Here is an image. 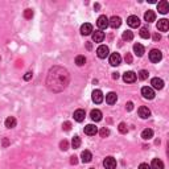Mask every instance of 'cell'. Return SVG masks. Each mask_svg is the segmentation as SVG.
I'll return each mask as SVG.
<instances>
[{
  "label": "cell",
  "mask_w": 169,
  "mask_h": 169,
  "mask_svg": "<svg viewBox=\"0 0 169 169\" xmlns=\"http://www.w3.org/2000/svg\"><path fill=\"white\" fill-rule=\"evenodd\" d=\"M68 83H69V73L66 69L61 68V66H54V68L49 70L46 84L52 91L60 92L68 86Z\"/></svg>",
  "instance_id": "1"
},
{
  "label": "cell",
  "mask_w": 169,
  "mask_h": 169,
  "mask_svg": "<svg viewBox=\"0 0 169 169\" xmlns=\"http://www.w3.org/2000/svg\"><path fill=\"white\" fill-rule=\"evenodd\" d=\"M163 60V53L159 50V49H152L149 52V61L153 62V64H157Z\"/></svg>",
  "instance_id": "2"
},
{
  "label": "cell",
  "mask_w": 169,
  "mask_h": 169,
  "mask_svg": "<svg viewBox=\"0 0 169 169\" xmlns=\"http://www.w3.org/2000/svg\"><path fill=\"white\" fill-rule=\"evenodd\" d=\"M96 25H98V28H99L100 30L107 29V26H108V17L106 16V15L99 16V17H98V20H96Z\"/></svg>",
  "instance_id": "3"
},
{
  "label": "cell",
  "mask_w": 169,
  "mask_h": 169,
  "mask_svg": "<svg viewBox=\"0 0 169 169\" xmlns=\"http://www.w3.org/2000/svg\"><path fill=\"white\" fill-rule=\"evenodd\" d=\"M141 95H143L145 99H153L155 98V91L152 87H148V86H144L141 88Z\"/></svg>",
  "instance_id": "4"
},
{
  "label": "cell",
  "mask_w": 169,
  "mask_h": 169,
  "mask_svg": "<svg viewBox=\"0 0 169 169\" xmlns=\"http://www.w3.org/2000/svg\"><path fill=\"white\" fill-rule=\"evenodd\" d=\"M108 53H110V49L108 46H106V45H100L99 48L96 49V56L99 57V58H106V57L108 56Z\"/></svg>",
  "instance_id": "5"
},
{
  "label": "cell",
  "mask_w": 169,
  "mask_h": 169,
  "mask_svg": "<svg viewBox=\"0 0 169 169\" xmlns=\"http://www.w3.org/2000/svg\"><path fill=\"white\" fill-rule=\"evenodd\" d=\"M91 99L96 104L102 103V102H103V92H102L100 90H94L92 91V94H91Z\"/></svg>",
  "instance_id": "6"
},
{
  "label": "cell",
  "mask_w": 169,
  "mask_h": 169,
  "mask_svg": "<svg viewBox=\"0 0 169 169\" xmlns=\"http://www.w3.org/2000/svg\"><path fill=\"white\" fill-rule=\"evenodd\" d=\"M108 25L111 26L112 29H116L122 25V19L119 16H112L111 19H108Z\"/></svg>",
  "instance_id": "7"
},
{
  "label": "cell",
  "mask_w": 169,
  "mask_h": 169,
  "mask_svg": "<svg viewBox=\"0 0 169 169\" xmlns=\"http://www.w3.org/2000/svg\"><path fill=\"white\" fill-rule=\"evenodd\" d=\"M157 11L160 13H163V15H165V13L169 12V3L167 0H161V2H159L157 4Z\"/></svg>",
  "instance_id": "8"
},
{
  "label": "cell",
  "mask_w": 169,
  "mask_h": 169,
  "mask_svg": "<svg viewBox=\"0 0 169 169\" xmlns=\"http://www.w3.org/2000/svg\"><path fill=\"white\" fill-rule=\"evenodd\" d=\"M103 165H104L106 169H115V168H116V160H115L114 157L108 156V157L104 159Z\"/></svg>",
  "instance_id": "9"
},
{
  "label": "cell",
  "mask_w": 169,
  "mask_h": 169,
  "mask_svg": "<svg viewBox=\"0 0 169 169\" xmlns=\"http://www.w3.org/2000/svg\"><path fill=\"white\" fill-rule=\"evenodd\" d=\"M136 74L133 73V72H126L123 74V81L126 82V83H133L136 81Z\"/></svg>",
  "instance_id": "10"
},
{
  "label": "cell",
  "mask_w": 169,
  "mask_h": 169,
  "mask_svg": "<svg viewBox=\"0 0 169 169\" xmlns=\"http://www.w3.org/2000/svg\"><path fill=\"white\" fill-rule=\"evenodd\" d=\"M120 62H122V56L119 54V53H112V54H110V64L112 66L120 65Z\"/></svg>",
  "instance_id": "11"
},
{
  "label": "cell",
  "mask_w": 169,
  "mask_h": 169,
  "mask_svg": "<svg viewBox=\"0 0 169 169\" xmlns=\"http://www.w3.org/2000/svg\"><path fill=\"white\" fill-rule=\"evenodd\" d=\"M127 24L131 26V28H137V26L140 25V19L137 16H135V15H132V16H130L127 19Z\"/></svg>",
  "instance_id": "12"
},
{
  "label": "cell",
  "mask_w": 169,
  "mask_h": 169,
  "mask_svg": "<svg viewBox=\"0 0 169 169\" xmlns=\"http://www.w3.org/2000/svg\"><path fill=\"white\" fill-rule=\"evenodd\" d=\"M94 30H92V25L90 23H84L82 24L81 26V33L83 34V36H88V34H91Z\"/></svg>",
  "instance_id": "13"
},
{
  "label": "cell",
  "mask_w": 169,
  "mask_h": 169,
  "mask_svg": "<svg viewBox=\"0 0 169 169\" xmlns=\"http://www.w3.org/2000/svg\"><path fill=\"white\" fill-rule=\"evenodd\" d=\"M157 29L160 30V32H167V30L169 29V21H168L167 19L159 20V23H157Z\"/></svg>",
  "instance_id": "14"
},
{
  "label": "cell",
  "mask_w": 169,
  "mask_h": 169,
  "mask_svg": "<svg viewBox=\"0 0 169 169\" xmlns=\"http://www.w3.org/2000/svg\"><path fill=\"white\" fill-rule=\"evenodd\" d=\"M151 84H152L153 88H156V90H161L164 87V81L161 78H152V81H151Z\"/></svg>",
  "instance_id": "15"
},
{
  "label": "cell",
  "mask_w": 169,
  "mask_h": 169,
  "mask_svg": "<svg viewBox=\"0 0 169 169\" xmlns=\"http://www.w3.org/2000/svg\"><path fill=\"white\" fill-rule=\"evenodd\" d=\"M84 116H86V112H84V110H75L74 111V120L77 122H83L84 120Z\"/></svg>",
  "instance_id": "16"
},
{
  "label": "cell",
  "mask_w": 169,
  "mask_h": 169,
  "mask_svg": "<svg viewBox=\"0 0 169 169\" xmlns=\"http://www.w3.org/2000/svg\"><path fill=\"white\" fill-rule=\"evenodd\" d=\"M84 133H86V135H88V136H94L95 133L98 132V128L94 126V124H87L86 127H84Z\"/></svg>",
  "instance_id": "17"
},
{
  "label": "cell",
  "mask_w": 169,
  "mask_h": 169,
  "mask_svg": "<svg viewBox=\"0 0 169 169\" xmlns=\"http://www.w3.org/2000/svg\"><path fill=\"white\" fill-rule=\"evenodd\" d=\"M104 40V32H102V30H95L94 33H92V41L94 42H102Z\"/></svg>",
  "instance_id": "18"
},
{
  "label": "cell",
  "mask_w": 169,
  "mask_h": 169,
  "mask_svg": "<svg viewBox=\"0 0 169 169\" xmlns=\"http://www.w3.org/2000/svg\"><path fill=\"white\" fill-rule=\"evenodd\" d=\"M139 116L141 119H147L151 116V110L148 107H145V106H141V107L139 108Z\"/></svg>",
  "instance_id": "19"
},
{
  "label": "cell",
  "mask_w": 169,
  "mask_h": 169,
  "mask_svg": "<svg viewBox=\"0 0 169 169\" xmlns=\"http://www.w3.org/2000/svg\"><path fill=\"white\" fill-rule=\"evenodd\" d=\"M90 116H91V119L94 122H100L102 120V116H103V115H102V112H100V110H91V112H90Z\"/></svg>",
  "instance_id": "20"
},
{
  "label": "cell",
  "mask_w": 169,
  "mask_h": 169,
  "mask_svg": "<svg viewBox=\"0 0 169 169\" xmlns=\"http://www.w3.org/2000/svg\"><path fill=\"white\" fill-rule=\"evenodd\" d=\"M116 100H118V95H116V92L111 91V92H108V94L106 95V102H107L108 104H114V103H116Z\"/></svg>",
  "instance_id": "21"
},
{
  "label": "cell",
  "mask_w": 169,
  "mask_h": 169,
  "mask_svg": "<svg viewBox=\"0 0 169 169\" xmlns=\"http://www.w3.org/2000/svg\"><path fill=\"white\" fill-rule=\"evenodd\" d=\"M151 169H164V163L160 159H153L152 164H151Z\"/></svg>",
  "instance_id": "22"
},
{
  "label": "cell",
  "mask_w": 169,
  "mask_h": 169,
  "mask_svg": "<svg viewBox=\"0 0 169 169\" xmlns=\"http://www.w3.org/2000/svg\"><path fill=\"white\" fill-rule=\"evenodd\" d=\"M133 52H135L136 56L141 57L145 53V49H144V46L141 45V44H135V45H133Z\"/></svg>",
  "instance_id": "23"
},
{
  "label": "cell",
  "mask_w": 169,
  "mask_h": 169,
  "mask_svg": "<svg viewBox=\"0 0 169 169\" xmlns=\"http://www.w3.org/2000/svg\"><path fill=\"white\" fill-rule=\"evenodd\" d=\"M144 20L148 21V23H152V21L156 20V13H155L153 11H147L144 13Z\"/></svg>",
  "instance_id": "24"
},
{
  "label": "cell",
  "mask_w": 169,
  "mask_h": 169,
  "mask_svg": "<svg viewBox=\"0 0 169 169\" xmlns=\"http://www.w3.org/2000/svg\"><path fill=\"white\" fill-rule=\"evenodd\" d=\"M81 157H82V163H90L92 159V155L90 151H83L81 153Z\"/></svg>",
  "instance_id": "25"
},
{
  "label": "cell",
  "mask_w": 169,
  "mask_h": 169,
  "mask_svg": "<svg viewBox=\"0 0 169 169\" xmlns=\"http://www.w3.org/2000/svg\"><path fill=\"white\" fill-rule=\"evenodd\" d=\"M141 137H143L144 140H149L153 137V131L151 130V128H145V130L141 132Z\"/></svg>",
  "instance_id": "26"
},
{
  "label": "cell",
  "mask_w": 169,
  "mask_h": 169,
  "mask_svg": "<svg viewBox=\"0 0 169 169\" xmlns=\"http://www.w3.org/2000/svg\"><path fill=\"white\" fill-rule=\"evenodd\" d=\"M16 123H17L16 119L13 118V116H10V118L6 119V123H4V124H6L7 128H15L16 127Z\"/></svg>",
  "instance_id": "27"
},
{
  "label": "cell",
  "mask_w": 169,
  "mask_h": 169,
  "mask_svg": "<svg viewBox=\"0 0 169 169\" xmlns=\"http://www.w3.org/2000/svg\"><path fill=\"white\" fill-rule=\"evenodd\" d=\"M140 37L141 38H149L151 37V33H149V29L147 28V26H143V28L140 29Z\"/></svg>",
  "instance_id": "28"
},
{
  "label": "cell",
  "mask_w": 169,
  "mask_h": 169,
  "mask_svg": "<svg viewBox=\"0 0 169 169\" xmlns=\"http://www.w3.org/2000/svg\"><path fill=\"white\" fill-rule=\"evenodd\" d=\"M75 64H77L78 66H83L84 64H86V57L84 56H77L75 57Z\"/></svg>",
  "instance_id": "29"
},
{
  "label": "cell",
  "mask_w": 169,
  "mask_h": 169,
  "mask_svg": "<svg viewBox=\"0 0 169 169\" xmlns=\"http://www.w3.org/2000/svg\"><path fill=\"white\" fill-rule=\"evenodd\" d=\"M123 40L124 41H131V40L133 38V33L131 32V30H126V32H123Z\"/></svg>",
  "instance_id": "30"
},
{
  "label": "cell",
  "mask_w": 169,
  "mask_h": 169,
  "mask_svg": "<svg viewBox=\"0 0 169 169\" xmlns=\"http://www.w3.org/2000/svg\"><path fill=\"white\" fill-rule=\"evenodd\" d=\"M72 145H73V148H79L81 147V137L79 136H74L73 137V141H72Z\"/></svg>",
  "instance_id": "31"
},
{
  "label": "cell",
  "mask_w": 169,
  "mask_h": 169,
  "mask_svg": "<svg viewBox=\"0 0 169 169\" xmlns=\"http://www.w3.org/2000/svg\"><path fill=\"white\" fill-rule=\"evenodd\" d=\"M148 72H147V70H140L139 72V78L141 79V81H145L147 78H148Z\"/></svg>",
  "instance_id": "32"
},
{
  "label": "cell",
  "mask_w": 169,
  "mask_h": 169,
  "mask_svg": "<svg viewBox=\"0 0 169 169\" xmlns=\"http://www.w3.org/2000/svg\"><path fill=\"white\" fill-rule=\"evenodd\" d=\"M118 128H119V132H120V133H127V131H128V128H127V124H126V123H120Z\"/></svg>",
  "instance_id": "33"
},
{
  "label": "cell",
  "mask_w": 169,
  "mask_h": 169,
  "mask_svg": "<svg viewBox=\"0 0 169 169\" xmlns=\"http://www.w3.org/2000/svg\"><path fill=\"white\" fill-rule=\"evenodd\" d=\"M99 133H100V136L102 137H107L108 135H110V130H108V128H102V130L99 131Z\"/></svg>",
  "instance_id": "34"
},
{
  "label": "cell",
  "mask_w": 169,
  "mask_h": 169,
  "mask_svg": "<svg viewBox=\"0 0 169 169\" xmlns=\"http://www.w3.org/2000/svg\"><path fill=\"white\" fill-rule=\"evenodd\" d=\"M24 16H25V19H32V17H33V11L32 10H25Z\"/></svg>",
  "instance_id": "35"
},
{
  "label": "cell",
  "mask_w": 169,
  "mask_h": 169,
  "mask_svg": "<svg viewBox=\"0 0 169 169\" xmlns=\"http://www.w3.org/2000/svg\"><path fill=\"white\" fill-rule=\"evenodd\" d=\"M60 147H61V149H62V151H66V149H69V143H68L66 140H64V141H61Z\"/></svg>",
  "instance_id": "36"
},
{
  "label": "cell",
  "mask_w": 169,
  "mask_h": 169,
  "mask_svg": "<svg viewBox=\"0 0 169 169\" xmlns=\"http://www.w3.org/2000/svg\"><path fill=\"white\" fill-rule=\"evenodd\" d=\"M62 128H64L65 131H70V128H72V123H70V122H65L64 124H62Z\"/></svg>",
  "instance_id": "37"
},
{
  "label": "cell",
  "mask_w": 169,
  "mask_h": 169,
  "mask_svg": "<svg viewBox=\"0 0 169 169\" xmlns=\"http://www.w3.org/2000/svg\"><path fill=\"white\" fill-rule=\"evenodd\" d=\"M124 60H126L127 64H131V62H132V56L130 54V53H127L126 57H124Z\"/></svg>",
  "instance_id": "38"
},
{
  "label": "cell",
  "mask_w": 169,
  "mask_h": 169,
  "mask_svg": "<svg viewBox=\"0 0 169 169\" xmlns=\"http://www.w3.org/2000/svg\"><path fill=\"white\" fill-rule=\"evenodd\" d=\"M126 108H127V111H132L133 110V103H132V102H127Z\"/></svg>",
  "instance_id": "39"
},
{
  "label": "cell",
  "mask_w": 169,
  "mask_h": 169,
  "mask_svg": "<svg viewBox=\"0 0 169 169\" xmlns=\"http://www.w3.org/2000/svg\"><path fill=\"white\" fill-rule=\"evenodd\" d=\"M30 78H32V72H28V73H25V75H24V79H25V81H29Z\"/></svg>",
  "instance_id": "40"
},
{
  "label": "cell",
  "mask_w": 169,
  "mask_h": 169,
  "mask_svg": "<svg viewBox=\"0 0 169 169\" xmlns=\"http://www.w3.org/2000/svg\"><path fill=\"white\" fill-rule=\"evenodd\" d=\"M139 169H151V167L148 165V164L143 163V164H140V165H139Z\"/></svg>",
  "instance_id": "41"
},
{
  "label": "cell",
  "mask_w": 169,
  "mask_h": 169,
  "mask_svg": "<svg viewBox=\"0 0 169 169\" xmlns=\"http://www.w3.org/2000/svg\"><path fill=\"white\" fill-rule=\"evenodd\" d=\"M160 38H161V36H160L159 33H155V34H153V40H155V41H159Z\"/></svg>",
  "instance_id": "42"
},
{
  "label": "cell",
  "mask_w": 169,
  "mask_h": 169,
  "mask_svg": "<svg viewBox=\"0 0 169 169\" xmlns=\"http://www.w3.org/2000/svg\"><path fill=\"white\" fill-rule=\"evenodd\" d=\"M70 163H72V164H73V165H75V164H77V163H78V160H77V157H75V156H73V157H72V160H70Z\"/></svg>",
  "instance_id": "43"
},
{
  "label": "cell",
  "mask_w": 169,
  "mask_h": 169,
  "mask_svg": "<svg viewBox=\"0 0 169 169\" xmlns=\"http://www.w3.org/2000/svg\"><path fill=\"white\" fill-rule=\"evenodd\" d=\"M112 78H114V79H118V78H119V74H118V73H114V74H112Z\"/></svg>",
  "instance_id": "44"
},
{
  "label": "cell",
  "mask_w": 169,
  "mask_h": 169,
  "mask_svg": "<svg viewBox=\"0 0 169 169\" xmlns=\"http://www.w3.org/2000/svg\"><path fill=\"white\" fill-rule=\"evenodd\" d=\"M90 169H94V168H90Z\"/></svg>",
  "instance_id": "45"
}]
</instances>
